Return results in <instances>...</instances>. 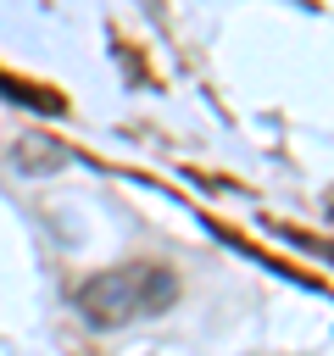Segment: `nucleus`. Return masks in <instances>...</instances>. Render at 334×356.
Returning <instances> with one entry per match:
<instances>
[{
  "label": "nucleus",
  "instance_id": "2",
  "mask_svg": "<svg viewBox=\"0 0 334 356\" xmlns=\"http://www.w3.org/2000/svg\"><path fill=\"white\" fill-rule=\"evenodd\" d=\"M11 156H17V167H22V172H39V167H50V161H56V150H39V145H17Z\"/></svg>",
  "mask_w": 334,
  "mask_h": 356
},
{
  "label": "nucleus",
  "instance_id": "1",
  "mask_svg": "<svg viewBox=\"0 0 334 356\" xmlns=\"http://www.w3.org/2000/svg\"><path fill=\"white\" fill-rule=\"evenodd\" d=\"M173 300H178V278L167 267H150V261L111 267V273L78 284V295H72V306H78V317L89 328H122V323H139V317L167 312Z\"/></svg>",
  "mask_w": 334,
  "mask_h": 356
}]
</instances>
